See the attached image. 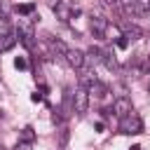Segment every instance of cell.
<instances>
[{
  "instance_id": "cell-12",
  "label": "cell",
  "mask_w": 150,
  "mask_h": 150,
  "mask_svg": "<svg viewBox=\"0 0 150 150\" xmlns=\"http://www.w3.org/2000/svg\"><path fill=\"white\" fill-rule=\"evenodd\" d=\"M52 9H54V12H56V14H59V16L63 19V21L68 19V7H66V5L61 2V0H54V2H52Z\"/></svg>"
},
{
  "instance_id": "cell-6",
  "label": "cell",
  "mask_w": 150,
  "mask_h": 150,
  "mask_svg": "<svg viewBox=\"0 0 150 150\" xmlns=\"http://www.w3.org/2000/svg\"><path fill=\"white\" fill-rule=\"evenodd\" d=\"M120 33L131 42V40H141L143 38V28H138L136 23H122L120 26Z\"/></svg>"
},
{
  "instance_id": "cell-10",
  "label": "cell",
  "mask_w": 150,
  "mask_h": 150,
  "mask_svg": "<svg viewBox=\"0 0 150 150\" xmlns=\"http://www.w3.org/2000/svg\"><path fill=\"white\" fill-rule=\"evenodd\" d=\"M49 47H52V52L56 56H66V52H68V45L63 40H59V38H49Z\"/></svg>"
},
{
  "instance_id": "cell-23",
  "label": "cell",
  "mask_w": 150,
  "mask_h": 150,
  "mask_svg": "<svg viewBox=\"0 0 150 150\" xmlns=\"http://www.w3.org/2000/svg\"><path fill=\"white\" fill-rule=\"evenodd\" d=\"M0 150H5V148H2V145H0Z\"/></svg>"
},
{
  "instance_id": "cell-13",
  "label": "cell",
  "mask_w": 150,
  "mask_h": 150,
  "mask_svg": "<svg viewBox=\"0 0 150 150\" xmlns=\"http://www.w3.org/2000/svg\"><path fill=\"white\" fill-rule=\"evenodd\" d=\"M136 14H150V0H136Z\"/></svg>"
},
{
  "instance_id": "cell-18",
  "label": "cell",
  "mask_w": 150,
  "mask_h": 150,
  "mask_svg": "<svg viewBox=\"0 0 150 150\" xmlns=\"http://www.w3.org/2000/svg\"><path fill=\"white\" fill-rule=\"evenodd\" d=\"M14 150H33V143H30V141H19Z\"/></svg>"
},
{
  "instance_id": "cell-3",
  "label": "cell",
  "mask_w": 150,
  "mask_h": 150,
  "mask_svg": "<svg viewBox=\"0 0 150 150\" xmlns=\"http://www.w3.org/2000/svg\"><path fill=\"white\" fill-rule=\"evenodd\" d=\"M73 110L77 112V115H84L87 110H89V91H87V87H75V91H73Z\"/></svg>"
},
{
  "instance_id": "cell-22",
  "label": "cell",
  "mask_w": 150,
  "mask_h": 150,
  "mask_svg": "<svg viewBox=\"0 0 150 150\" xmlns=\"http://www.w3.org/2000/svg\"><path fill=\"white\" fill-rule=\"evenodd\" d=\"M131 150H143V148L141 145H131Z\"/></svg>"
},
{
  "instance_id": "cell-11",
  "label": "cell",
  "mask_w": 150,
  "mask_h": 150,
  "mask_svg": "<svg viewBox=\"0 0 150 150\" xmlns=\"http://www.w3.org/2000/svg\"><path fill=\"white\" fill-rule=\"evenodd\" d=\"M94 80H98V77L94 75V70H84V68H80V84H82V87H89Z\"/></svg>"
},
{
  "instance_id": "cell-19",
  "label": "cell",
  "mask_w": 150,
  "mask_h": 150,
  "mask_svg": "<svg viewBox=\"0 0 150 150\" xmlns=\"http://www.w3.org/2000/svg\"><path fill=\"white\" fill-rule=\"evenodd\" d=\"M14 66H16L19 70H26V68H28V63H26V59H23V56H16V61H14Z\"/></svg>"
},
{
  "instance_id": "cell-1",
  "label": "cell",
  "mask_w": 150,
  "mask_h": 150,
  "mask_svg": "<svg viewBox=\"0 0 150 150\" xmlns=\"http://www.w3.org/2000/svg\"><path fill=\"white\" fill-rule=\"evenodd\" d=\"M16 35L21 40V45L26 49H33L35 47V30H33V23L28 19H19V26H16Z\"/></svg>"
},
{
  "instance_id": "cell-7",
  "label": "cell",
  "mask_w": 150,
  "mask_h": 150,
  "mask_svg": "<svg viewBox=\"0 0 150 150\" xmlns=\"http://www.w3.org/2000/svg\"><path fill=\"white\" fill-rule=\"evenodd\" d=\"M16 40H19V35H16V30H7V33H0V52H7V49H12L14 45H16Z\"/></svg>"
},
{
  "instance_id": "cell-4",
  "label": "cell",
  "mask_w": 150,
  "mask_h": 150,
  "mask_svg": "<svg viewBox=\"0 0 150 150\" xmlns=\"http://www.w3.org/2000/svg\"><path fill=\"white\" fill-rule=\"evenodd\" d=\"M66 61H68V66H73L75 70H80V68H84V63H87V54L84 52H80V49H70L68 47V52H66V56H63Z\"/></svg>"
},
{
  "instance_id": "cell-8",
  "label": "cell",
  "mask_w": 150,
  "mask_h": 150,
  "mask_svg": "<svg viewBox=\"0 0 150 150\" xmlns=\"http://www.w3.org/2000/svg\"><path fill=\"white\" fill-rule=\"evenodd\" d=\"M105 30H108V21L103 16H91V33L96 38H105Z\"/></svg>"
},
{
  "instance_id": "cell-20",
  "label": "cell",
  "mask_w": 150,
  "mask_h": 150,
  "mask_svg": "<svg viewBox=\"0 0 150 150\" xmlns=\"http://www.w3.org/2000/svg\"><path fill=\"white\" fill-rule=\"evenodd\" d=\"M105 5H120V0H105Z\"/></svg>"
},
{
  "instance_id": "cell-21",
  "label": "cell",
  "mask_w": 150,
  "mask_h": 150,
  "mask_svg": "<svg viewBox=\"0 0 150 150\" xmlns=\"http://www.w3.org/2000/svg\"><path fill=\"white\" fill-rule=\"evenodd\" d=\"M143 68H145V70H150V59L145 61V66H143Z\"/></svg>"
},
{
  "instance_id": "cell-2",
  "label": "cell",
  "mask_w": 150,
  "mask_h": 150,
  "mask_svg": "<svg viewBox=\"0 0 150 150\" xmlns=\"http://www.w3.org/2000/svg\"><path fill=\"white\" fill-rule=\"evenodd\" d=\"M120 131H122V134H141V131H143L141 117H138L134 110L127 112L124 117H120Z\"/></svg>"
},
{
  "instance_id": "cell-16",
  "label": "cell",
  "mask_w": 150,
  "mask_h": 150,
  "mask_svg": "<svg viewBox=\"0 0 150 150\" xmlns=\"http://www.w3.org/2000/svg\"><path fill=\"white\" fill-rule=\"evenodd\" d=\"M115 45H117V49H127V47H129V40H127L124 35H117V38H115Z\"/></svg>"
},
{
  "instance_id": "cell-14",
  "label": "cell",
  "mask_w": 150,
  "mask_h": 150,
  "mask_svg": "<svg viewBox=\"0 0 150 150\" xmlns=\"http://www.w3.org/2000/svg\"><path fill=\"white\" fill-rule=\"evenodd\" d=\"M16 12H19V14H26V16H28V14H33V12H35V5H33V2L19 5V7H16Z\"/></svg>"
},
{
  "instance_id": "cell-5",
  "label": "cell",
  "mask_w": 150,
  "mask_h": 150,
  "mask_svg": "<svg viewBox=\"0 0 150 150\" xmlns=\"http://www.w3.org/2000/svg\"><path fill=\"white\" fill-rule=\"evenodd\" d=\"M134 108H131V101L127 98V96H117L115 101H112V112L117 115V117H124L127 112H131Z\"/></svg>"
},
{
  "instance_id": "cell-17",
  "label": "cell",
  "mask_w": 150,
  "mask_h": 150,
  "mask_svg": "<svg viewBox=\"0 0 150 150\" xmlns=\"http://www.w3.org/2000/svg\"><path fill=\"white\" fill-rule=\"evenodd\" d=\"M9 16V5L7 0H0V19H7Z\"/></svg>"
},
{
  "instance_id": "cell-15",
  "label": "cell",
  "mask_w": 150,
  "mask_h": 150,
  "mask_svg": "<svg viewBox=\"0 0 150 150\" xmlns=\"http://www.w3.org/2000/svg\"><path fill=\"white\" fill-rule=\"evenodd\" d=\"M33 138H35V131H33V127H26V129L21 131V141H30V143H33Z\"/></svg>"
},
{
  "instance_id": "cell-9",
  "label": "cell",
  "mask_w": 150,
  "mask_h": 150,
  "mask_svg": "<svg viewBox=\"0 0 150 150\" xmlns=\"http://www.w3.org/2000/svg\"><path fill=\"white\" fill-rule=\"evenodd\" d=\"M87 91H89V96L94 94L96 98H103V96L108 94V87H105L103 82H98V80H94V82H91V84L87 87Z\"/></svg>"
}]
</instances>
